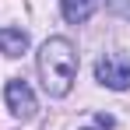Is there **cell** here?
Returning <instances> with one entry per match:
<instances>
[{
    "mask_svg": "<svg viewBox=\"0 0 130 130\" xmlns=\"http://www.w3.org/2000/svg\"><path fill=\"white\" fill-rule=\"evenodd\" d=\"M39 81H42L46 95L53 99H63L67 91L74 88V77H77V53H74V42L67 35H53L46 39L42 49H39Z\"/></svg>",
    "mask_w": 130,
    "mask_h": 130,
    "instance_id": "cell-1",
    "label": "cell"
},
{
    "mask_svg": "<svg viewBox=\"0 0 130 130\" xmlns=\"http://www.w3.org/2000/svg\"><path fill=\"white\" fill-rule=\"evenodd\" d=\"M95 81L102 88H112V91H127L130 88V60L120 56V53H106L95 63Z\"/></svg>",
    "mask_w": 130,
    "mask_h": 130,
    "instance_id": "cell-2",
    "label": "cell"
},
{
    "mask_svg": "<svg viewBox=\"0 0 130 130\" xmlns=\"http://www.w3.org/2000/svg\"><path fill=\"white\" fill-rule=\"evenodd\" d=\"M4 99H7V109H11V116H18V120H32L35 116V91L28 88V81L21 77H11L7 88H4Z\"/></svg>",
    "mask_w": 130,
    "mask_h": 130,
    "instance_id": "cell-3",
    "label": "cell"
},
{
    "mask_svg": "<svg viewBox=\"0 0 130 130\" xmlns=\"http://www.w3.org/2000/svg\"><path fill=\"white\" fill-rule=\"evenodd\" d=\"M0 53H4V56H21V53H28V32H25V28H0Z\"/></svg>",
    "mask_w": 130,
    "mask_h": 130,
    "instance_id": "cell-4",
    "label": "cell"
},
{
    "mask_svg": "<svg viewBox=\"0 0 130 130\" xmlns=\"http://www.w3.org/2000/svg\"><path fill=\"white\" fill-rule=\"evenodd\" d=\"M95 7H99V0H60V11H63V18L70 25L88 21V18L95 14Z\"/></svg>",
    "mask_w": 130,
    "mask_h": 130,
    "instance_id": "cell-5",
    "label": "cell"
},
{
    "mask_svg": "<svg viewBox=\"0 0 130 130\" xmlns=\"http://www.w3.org/2000/svg\"><path fill=\"white\" fill-rule=\"evenodd\" d=\"M95 127L99 130H112V116H109V112H99V116H95Z\"/></svg>",
    "mask_w": 130,
    "mask_h": 130,
    "instance_id": "cell-6",
    "label": "cell"
}]
</instances>
